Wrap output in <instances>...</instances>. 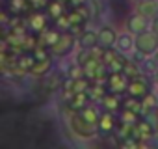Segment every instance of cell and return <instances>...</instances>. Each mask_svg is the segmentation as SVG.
<instances>
[{
	"label": "cell",
	"instance_id": "cell-5",
	"mask_svg": "<svg viewBox=\"0 0 158 149\" xmlns=\"http://www.w3.org/2000/svg\"><path fill=\"white\" fill-rule=\"evenodd\" d=\"M136 13H139V15L152 21L158 15V0H138Z\"/></svg>",
	"mask_w": 158,
	"mask_h": 149
},
{
	"label": "cell",
	"instance_id": "cell-8",
	"mask_svg": "<svg viewBox=\"0 0 158 149\" xmlns=\"http://www.w3.org/2000/svg\"><path fill=\"white\" fill-rule=\"evenodd\" d=\"M110 88L114 90V93L123 92V90L128 88V80L125 79V74H123V73L115 71V73H112V77H110Z\"/></svg>",
	"mask_w": 158,
	"mask_h": 149
},
{
	"label": "cell",
	"instance_id": "cell-12",
	"mask_svg": "<svg viewBox=\"0 0 158 149\" xmlns=\"http://www.w3.org/2000/svg\"><path fill=\"white\" fill-rule=\"evenodd\" d=\"M141 106L149 112L151 108H154V106H158V95H152V93H147L145 97H143V103H141Z\"/></svg>",
	"mask_w": 158,
	"mask_h": 149
},
{
	"label": "cell",
	"instance_id": "cell-1",
	"mask_svg": "<svg viewBox=\"0 0 158 149\" xmlns=\"http://www.w3.org/2000/svg\"><path fill=\"white\" fill-rule=\"evenodd\" d=\"M69 129L78 140H93L97 136V125L89 123L88 119L82 117V114H74L69 117Z\"/></svg>",
	"mask_w": 158,
	"mask_h": 149
},
{
	"label": "cell",
	"instance_id": "cell-14",
	"mask_svg": "<svg viewBox=\"0 0 158 149\" xmlns=\"http://www.w3.org/2000/svg\"><path fill=\"white\" fill-rule=\"evenodd\" d=\"M104 106L112 112V110H115L119 104H117V99H115L114 95H106V97H104Z\"/></svg>",
	"mask_w": 158,
	"mask_h": 149
},
{
	"label": "cell",
	"instance_id": "cell-17",
	"mask_svg": "<svg viewBox=\"0 0 158 149\" xmlns=\"http://www.w3.org/2000/svg\"><path fill=\"white\" fill-rule=\"evenodd\" d=\"M154 79H156V84H158V69H156V73H154Z\"/></svg>",
	"mask_w": 158,
	"mask_h": 149
},
{
	"label": "cell",
	"instance_id": "cell-10",
	"mask_svg": "<svg viewBox=\"0 0 158 149\" xmlns=\"http://www.w3.org/2000/svg\"><path fill=\"white\" fill-rule=\"evenodd\" d=\"M80 43H82V47H86V49H91V47L99 45V32H86V34L80 37Z\"/></svg>",
	"mask_w": 158,
	"mask_h": 149
},
{
	"label": "cell",
	"instance_id": "cell-4",
	"mask_svg": "<svg viewBox=\"0 0 158 149\" xmlns=\"http://www.w3.org/2000/svg\"><path fill=\"white\" fill-rule=\"evenodd\" d=\"M117 37L119 36L115 34L114 28L104 26V28L99 30V47H102L104 50H110V49H114L117 45Z\"/></svg>",
	"mask_w": 158,
	"mask_h": 149
},
{
	"label": "cell",
	"instance_id": "cell-13",
	"mask_svg": "<svg viewBox=\"0 0 158 149\" xmlns=\"http://www.w3.org/2000/svg\"><path fill=\"white\" fill-rule=\"evenodd\" d=\"M147 121L152 125L154 134H158V106H154V108H151V110L147 112Z\"/></svg>",
	"mask_w": 158,
	"mask_h": 149
},
{
	"label": "cell",
	"instance_id": "cell-9",
	"mask_svg": "<svg viewBox=\"0 0 158 149\" xmlns=\"http://www.w3.org/2000/svg\"><path fill=\"white\" fill-rule=\"evenodd\" d=\"M114 125H115V121H114V116H112L110 112L101 114L99 123H97V127H99V130H101V132H110V130L114 129Z\"/></svg>",
	"mask_w": 158,
	"mask_h": 149
},
{
	"label": "cell",
	"instance_id": "cell-16",
	"mask_svg": "<svg viewBox=\"0 0 158 149\" xmlns=\"http://www.w3.org/2000/svg\"><path fill=\"white\" fill-rule=\"evenodd\" d=\"M154 56H156V58H154V63H156V67H158V52H156Z\"/></svg>",
	"mask_w": 158,
	"mask_h": 149
},
{
	"label": "cell",
	"instance_id": "cell-11",
	"mask_svg": "<svg viewBox=\"0 0 158 149\" xmlns=\"http://www.w3.org/2000/svg\"><path fill=\"white\" fill-rule=\"evenodd\" d=\"M80 114H82V117H84V119H88L89 123H95V125L99 123L101 114L95 110V106H86V108H82V112H80Z\"/></svg>",
	"mask_w": 158,
	"mask_h": 149
},
{
	"label": "cell",
	"instance_id": "cell-3",
	"mask_svg": "<svg viewBox=\"0 0 158 149\" xmlns=\"http://www.w3.org/2000/svg\"><path fill=\"white\" fill-rule=\"evenodd\" d=\"M127 30L132 32L134 36L141 34V32H147V30H151V19H147L139 13H134L127 19Z\"/></svg>",
	"mask_w": 158,
	"mask_h": 149
},
{
	"label": "cell",
	"instance_id": "cell-6",
	"mask_svg": "<svg viewBox=\"0 0 158 149\" xmlns=\"http://www.w3.org/2000/svg\"><path fill=\"white\" fill-rule=\"evenodd\" d=\"M127 92H128L130 97H134V99H138V97H145V95L149 93V84H147L145 80H141V79H134V80L128 82Z\"/></svg>",
	"mask_w": 158,
	"mask_h": 149
},
{
	"label": "cell",
	"instance_id": "cell-2",
	"mask_svg": "<svg viewBox=\"0 0 158 149\" xmlns=\"http://www.w3.org/2000/svg\"><path fill=\"white\" fill-rule=\"evenodd\" d=\"M134 47L136 50L141 54V56H154L158 52V36L152 32V30H147V32H141V34H136L134 36Z\"/></svg>",
	"mask_w": 158,
	"mask_h": 149
},
{
	"label": "cell",
	"instance_id": "cell-7",
	"mask_svg": "<svg viewBox=\"0 0 158 149\" xmlns=\"http://www.w3.org/2000/svg\"><path fill=\"white\" fill-rule=\"evenodd\" d=\"M115 49H117L119 52H125V54H127V52H130L132 49H136V47H134V36H132V32H125V34H119Z\"/></svg>",
	"mask_w": 158,
	"mask_h": 149
},
{
	"label": "cell",
	"instance_id": "cell-15",
	"mask_svg": "<svg viewBox=\"0 0 158 149\" xmlns=\"http://www.w3.org/2000/svg\"><path fill=\"white\" fill-rule=\"evenodd\" d=\"M151 30H152V32H154V34L158 36V15H156V17H154L152 21H151Z\"/></svg>",
	"mask_w": 158,
	"mask_h": 149
}]
</instances>
